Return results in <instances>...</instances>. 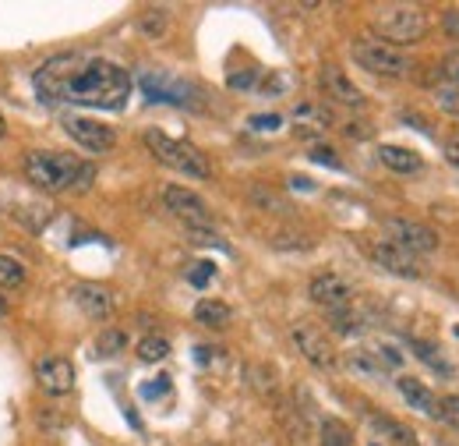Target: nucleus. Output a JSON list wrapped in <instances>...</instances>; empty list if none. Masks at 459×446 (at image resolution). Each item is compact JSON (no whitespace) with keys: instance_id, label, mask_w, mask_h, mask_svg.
<instances>
[{"instance_id":"obj_29","label":"nucleus","mask_w":459,"mask_h":446,"mask_svg":"<svg viewBox=\"0 0 459 446\" xmlns=\"http://www.w3.org/2000/svg\"><path fill=\"white\" fill-rule=\"evenodd\" d=\"M350 369H357V372H364V376H382V372H385V369H382V365H375V362H371V355H364V351L350 355Z\"/></svg>"},{"instance_id":"obj_13","label":"nucleus","mask_w":459,"mask_h":446,"mask_svg":"<svg viewBox=\"0 0 459 446\" xmlns=\"http://www.w3.org/2000/svg\"><path fill=\"white\" fill-rule=\"evenodd\" d=\"M318 82H322V89H325V96L329 99H336L339 106H354V110H361L364 106V92L350 82V74L346 71H339V67H322V74H318Z\"/></svg>"},{"instance_id":"obj_14","label":"nucleus","mask_w":459,"mask_h":446,"mask_svg":"<svg viewBox=\"0 0 459 446\" xmlns=\"http://www.w3.org/2000/svg\"><path fill=\"white\" fill-rule=\"evenodd\" d=\"M71 301H74L89 319H96V323H103V319L113 316V294H110L106 287H99V284H74V287H71Z\"/></svg>"},{"instance_id":"obj_38","label":"nucleus","mask_w":459,"mask_h":446,"mask_svg":"<svg viewBox=\"0 0 459 446\" xmlns=\"http://www.w3.org/2000/svg\"><path fill=\"white\" fill-rule=\"evenodd\" d=\"M311 160H315V163H325V167H339V160H336L329 149H315V153H311Z\"/></svg>"},{"instance_id":"obj_32","label":"nucleus","mask_w":459,"mask_h":446,"mask_svg":"<svg viewBox=\"0 0 459 446\" xmlns=\"http://www.w3.org/2000/svg\"><path fill=\"white\" fill-rule=\"evenodd\" d=\"M258 85V71H233L230 74V89H254Z\"/></svg>"},{"instance_id":"obj_3","label":"nucleus","mask_w":459,"mask_h":446,"mask_svg":"<svg viewBox=\"0 0 459 446\" xmlns=\"http://www.w3.org/2000/svg\"><path fill=\"white\" fill-rule=\"evenodd\" d=\"M145 145H149V153H152L159 163H167L170 170H177V174H184V177H195V181L213 177L209 156H206L198 145L184 142V138H170L167 131L149 128V131H145Z\"/></svg>"},{"instance_id":"obj_31","label":"nucleus","mask_w":459,"mask_h":446,"mask_svg":"<svg viewBox=\"0 0 459 446\" xmlns=\"http://www.w3.org/2000/svg\"><path fill=\"white\" fill-rule=\"evenodd\" d=\"M247 124H251L254 131H276V128L283 124V117H279V113H254Z\"/></svg>"},{"instance_id":"obj_9","label":"nucleus","mask_w":459,"mask_h":446,"mask_svg":"<svg viewBox=\"0 0 459 446\" xmlns=\"http://www.w3.org/2000/svg\"><path fill=\"white\" fill-rule=\"evenodd\" d=\"M163 206H167V213H174L188 227H209L213 223V213H209L206 199H198L191 188H181V184L163 188Z\"/></svg>"},{"instance_id":"obj_21","label":"nucleus","mask_w":459,"mask_h":446,"mask_svg":"<svg viewBox=\"0 0 459 446\" xmlns=\"http://www.w3.org/2000/svg\"><path fill=\"white\" fill-rule=\"evenodd\" d=\"M124 348H128V333L117 330V326H110V330H103V333L96 337V355H99V358H113V355H121Z\"/></svg>"},{"instance_id":"obj_26","label":"nucleus","mask_w":459,"mask_h":446,"mask_svg":"<svg viewBox=\"0 0 459 446\" xmlns=\"http://www.w3.org/2000/svg\"><path fill=\"white\" fill-rule=\"evenodd\" d=\"M167 355H170V340L167 337H145L138 344V358L142 362H163Z\"/></svg>"},{"instance_id":"obj_33","label":"nucleus","mask_w":459,"mask_h":446,"mask_svg":"<svg viewBox=\"0 0 459 446\" xmlns=\"http://www.w3.org/2000/svg\"><path fill=\"white\" fill-rule=\"evenodd\" d=\"M213 273H216L213 262H198V266L191 270V284H195V287H206V284L213 280Z\"/></svg>"},{"instance_id":"obj_2","label":"nucleus","mask_w":459,"mask_h":446,"mask_svg":"<svg viewBox=\"0 0 459 446\" xmlns=\"http://www.w3.org/2000/svg\"><path fill=\"white\" fill-rule=\"evenodd\" d=\"M25 177L32 188L46 195L60 192H89L96 181V167L71 156V153H53V149H32L25 153Z\"/></svg>"},{"instance_id":"obj_27","label":"nucleus","mask_w":459,"mask_h":446,"mask_svg":"<svg viewBox=\"0 0 459 446\" xmlns=\"http://www.w3.org/2000/svg\"><path fill=\"white\" fill-rule=\"evenodd\" d=\"M325 319L332 323V330L336 333H354L357 330V316H354V309L346 305V309H332V312H325Z\"/></svg>"},{"instance_id":"obj_34","label":"nucleus","mask_w":459,"mask_h":446,"mask_svg":"<svg viewBox=\"0 0 459 446\" xmlns=\"http://www.w3.org/2000/svg\"><path fill=\"white\" fill-rule=\"evenodd\" d=\"M297 121H318L322 128L329 124V113H322V110H315V106H297V113H293Z\"/></svg>"},{"instance_id":"obj_20","label":"nucleus","mask_w":459,"mask_h":446,"mask_svg":"<svg viewBox=\"0 0 459 446\" xmlns=\"http://www.w3.org/2000/svg\"><path fill=\"white\" fill-rule=\"evenodd\" d=\"M318 440H322V446H354V433H350V426H346V422H339V419H325V422H322V429H318Z\"/></svg>"},{"instance_id":"obj_17","label":"nucleus","mask_w":459,"mask_h":446,"mask_svg":"<svg viewBox=\"0 0 459 446\" xmlns=\"http://www.w3.org/2000/svg\"><path fill=\"white\" fill-rule=\"evenodd\" d=\"M378 160L389 170H396V174H417V170H424V160L414 149H403V145H378Z\"/></svg>"},{"instance_id":"obj_36","label":"nucleus","mask_w":459,"mask_h":446,"mask_svg":"<svg viewBox=\"0 0 459 446\" xmlns=\"http://www.w3.org/2000/svg\"><path fill=\"white\" fill-rule=\"evenodd\" d=\"M378 358H382L385 365H393V369H400V365H403V355H400L396 348H382V355H378Z\"/></svg>"},{"instance_id":"obj_18","label":"nucleus","mask_w":459,"mask_h":446,"mask_svg":"<svg viewBox=\"0 0 459 446\" xmlns=\"http://www.w3.org/2000/svg\"><path fill=\"white\" fill-rule=\"evenodd\" d=\"M230 319H233V309L220 298H202L195 305V323L198 326H209V330H227Z\"/></svg>"},{"instance_id":"obj_28","label":"nucleus","mask_w":459,"mask_h":446,"mask_svg":"<svg viewBox=\"0 0 459 446\" xmlns=\"http://www.w3.org/2000/svg\"><path fill=\"white\" fill-rule=\"evenodd\" d=\"M439 419L459 429V394H446V397H439Z\"/></svg>"},{"instance_id":"obj_8","label":"nucleus","mask_w":459,"mask_h":446,"mask_svg":"<svg viewBox=\"0 0 459 446\" xmlns=\"http://www.w3.org/2000/svg\"><path fill=\"white\" fill-rule=\"evenodd\" d=\"M371 259H375L385 273L403 277V280H421V277H428L424 259L414 255V252H407V248H400V245H393V241H375V245H371Z\"/></svg>"},{"instance_id":"obj_30","label":"nucleus","mask_w":459,"mask_h":446,"mask_svg":"<svg viewBox=\"0 0 459 446\" xmlns=\"http://www.w3.org/2000/svg\"><path fill=\"white\" fill-rule=\"evenodd\" d=\"M442 82L459 85V50H453V53L442 57Z\"/></svg>"},{"instance_id":"obj_40","label":"nucleus","mask_w":459,"mask_h":446,"mask_svg":"<svg viewBox=\"0 0 459 446\" xmlns=\"http://www.w3.org/2000/svg\"><path fill=\"white\" fill-rule=\"evenodd\" d=\"M4 135H7V121H4V113H0V142H4Z\"/></svg>"},{"instance_id":"obj_10","label":"nucleus","mask_w":459,"mask_h":446,"mask_svg":"<svg viewBox=\"0 0 459 446\" xmlns=\"http://www.w3.org/2000/svg\"><path fill=\"white\" fill-rule=\"evenodd\" d=\"M64 131L89 153H110L117 145V131L92 121V117H78V113H67L64 117Z\"/></svg>"},{"instance_id":"obj_39","label":"nucleus","mask_w":459,"mask_h":446,"mask_svg":"<svg viewBox=\"0 0 459 446\" xmlns=\"http://www.w3.org/2000/svg\"><path fill=\"white\" fill-rule=\"evenodd\" d=\"M7 312H11V305H7V298L0 294V319H7Z\"/></svg>"},{"instance_id":"obj_41","label":"nucleus","mask_w":459,"mask_h":446,"mask_svg":"<svg viewBox=\"0 0 459 446\" xmlns=\"http://www.w3.org/2000/svg\"><path fill=\"white\" fill-rule=\"evenodd\" d=\"M371 446H375V443H371Z\"/></svg>"},{"instance_id":"obj_5","label":"nucleus","mask_w":459,"mask_h":446,"mask_svg":"<svg viewBox=\"0 0 459 446\" xmlns=\"http://www.w3.org/2000/svg\"><path fill=\"white\" fill-rule=\"evenodd\" d=\"M350 53L364 71H371L378 78H407L414 71V57L393 43H382V39H357L350 46Z\"/></svg>"},{"instance_id":"obj_6","label":"nucleus","mask_w":459,"mask_h":446,"mask_svg":"<svg viewBox=\"0 0 459 446\" xmlns=\"http://www.w3.org/2000/svg\"><path fill=\"white\" fill-rule=\"evenodd\" d=\"M385 231H389V241L414 252V255H432L439 252L442 238L432 223H421V220H407V216H389L385 220Z\"/></svg>"},{"instance_id":"obj_25","label":"nucleus","mask_w":459,"mask_h":446,"mask_svg":"<svg viewBox=\"0 0 459 446\" xmlns=\"http://www.w3.org/2000/svg\"><path fill=\"white\" fill-rule=\"evenodd\" d=\"M432 96H435V103H439V110H442V113L459 117V85H453V82H439Z\"/></svg>"},{"instance_id":"obj_37","label":"nucleus","mask_w":459,"mask_h":446,"mask_svg":"<svg viewBox=\"0 0 459 446\" xmlns=\"http://www.w3.org/2000/svg\"><path fill=\"white\" fill-rule=\"evenodd\" d=\"M442 25H446L449 35H456L459 39V11H446V14H442Z\"/></svg>"},{"instance_id":"obj_1","label":"nucleus","mask_w":459,"mask_h":446,"mask_svg":"<svg viewBox=\"0 0 459 446\" xmlns=\"http://www.w3.org/2000/svg\"><path fill=\"white\" fill-rule=\"evenodd\" d=\"M32 85L43 103H71L99 110H121L131 96V74L121 64L89 53H53L35 67Z\"/></svg>"},{"instance_id":"obj_16","label":"nucleus","mask_w":459,"mask_h":446,"mask_svg":"<svg viewBox=\"0 0 459 446\" xmlns=\"http://www.w3.org/2000/svg\"><path fill=\"white\" fill-rule=\"evenodd\" d=\"M400 394H403V401L410 404V408H417V411H424L428 419H439V397L421 383V379H410V376H403L400 383Z\"/></svg>"},{"instance_id":"obj_24","label":"nucleus","mask_w":459,"mask_h":446,"mask_svg":"<svg viewBox=\"0 0 459 446\" xmlns=\"http://www.w3.org/2000/svg\"><path fill=\"white\" fill-rule=\"evenodd\" d=\"M25 266L18 262V259H11V255H0V287H7V291H14V287H21L25 284Z\"/></svg>"},{"instance_id":"obj_7","label":"nucleus","mask_w":459,"mask_h":446,"mask_svg":"<svg viewBox=\"0 0 459 446\" xmlns=\"http://www.w3.org/2000/svg\"><path fill=\"white\" fill-rule=\"evenodd\" d=\"M290 337H293L297 351H300L315 369H336V365H339V355H336L332 340H329L325 330H318L315 323H293Z\"/></svg>"},{"instance_id":"obj_35","label":"nucleus","mask_w":459,"mask_h":446,"mask_svg":"<svg viewBox=\"0 0 459 446\" xmlns=\"http://www.w3.org/2000/svg\"><path fill=\"white\" fill-rule=\"evenodd\" d=\"M446 160H449L453 167H459V131H453V135L446 138Z\"/></svg>"},{"instance_id":"obj_11","label":"nucleus","mask_w":459,"mask_h":446,"mask_svg":"<svg viewBox=\"0 0 459 446\" xmlns=\"http://www.w3.org/2000/svg\"><path fill=\"white\" fill-rule=\"evenodd\" d=\"M35 383L43 394L50 397H64L74 390V365L60 355H50V358H39L35 362Z\"/></svg>"},{"instance_id":"obj_12","label":"nucleus","mask_w":459,"mask_h":446,"mask_svg":"<svg viewBox=\"0 0 459 446\" xmlns=\"http://www.w3.org/2000/svg\"><path fill=\"white\" fill-rule=\"evenodd\" d=\"M307 298H311L315 305H322L325 312H332V309H346V305L354 301V287H350V280H343L339 273H318V277L307 284Z\"/></svg>"},{"instance_id":"obj_19","label":"nucleus","mask_w":459,"mask_h":446,"mask_svg":"<svg viewBox=\"0 0 459 446\" xmlns=\"http://www.w3.org/2000/svg\"><path fill=\"white\" fill-rule=\"evenodd\" d=\"M247 199H251V206H258L261 213H276V216H290V213H293V206H290L279 192H272V188H265V184H254V188L247 192Z\"/></svg>"},{"instance_id":"obj_4","label":"nucleus","mask_w":459,"mask_h":446,"mask_svg":"<svg viewBox=\"0 0 459 446\" xmlns=\"http://www.w3.org/2000/svg\"><path fill=\"white\" fill-rule=\"evenodd\" d=\"M371 25L382 35V43H417L428 32V14L410 4H385L375 11Z\"/></svg>"},{"instance_id":"obj_22","label":"nucleus","mask_w":459,"mask_h":446,"mask_svg":"<svg viewBox=\"0 0 459 446\" xmlns=\"http://www.w3.org/2000/svg\"><path fill=\"white\" fill-rule=\"evenodd\" d=\"M167 25H170V11H163V7H152V11H145V14L138 18V28H142L149 39L167 35Z\"/></svg>"},{"instance_id":"obj_23","label":"nucleus","mask_w":459,"mask_h":446,"mask_svg":"<svg viewBox=\"0 0 459 446\" xmlns=\"http://www.w3.org/2000/svg\"><path fill=\"white\" fill-rule=\"evenodd\" d=\"M375 429H378V433H385V436H389L396 446H417L414 429H407L403 422H393V419H375Z\"/></svg>"},{"instance_id":"obj_15","label":"nucleus","mask_w":459,"mask_h":446,"mask_svg":"<svg viewBox=\"0 0 459 446\" xmlns=\"http://www.w3.org/2000/svg\"><path fill=\"white\" fill-rule=\"evenodd\" d=\"M142 89H145V96L152 103H188V92H191V85H184V82H177V78H170L163 71L145 74L142 78Z\"/></svg>"}]
</instances>
